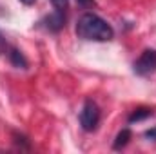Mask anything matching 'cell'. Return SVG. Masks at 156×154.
<instances>
[{"label":"cell","instance_id":"obj_1","mask_svg":"<svg viewBox=\"0 0 156 154\" xmlns=\"http://www.w3.org/2000/svg\"><path fill=\"white\" fill-rule=\"evenodd\" d=\"M76 37L87 42H109L115 38V29L96 13H83L76 22Z\"/></svg>","mask_w":156,"mask_h":154},{"label":"cell","instance_id":"obj_2","mask_svg":"<svg viewBox=\"0 0 156 154\" xmlns=\"http://www.w3.org/2000/svg\"><path fill=\"white\" fill-rule=\"evenodd\" d=\"M100 118H102V113H100V107L93 102V100H87L80 111V125L85 132H93L98 129V123H100Z\"/></svg>","mask_w":156,"mask_h":154},{"label":"cell","instance_id":"obj_3","mask_svg":"<svg viewBox=\"0 0 156 154\" xmlns=\"http://www.w3.org/2000/svg\"><path fill=\"white\" fill-rule=\"evenodd\" d=\"M133 71L138 76H149L156 71V49H145L133 64Z\"/></svg>","mask_w":156,"mask_h":154},{"label":"cell","instance_id":"obj_4","mask_svg":"<svg viewBox=\"0 0 156 154\" xmlns=\"http://www.w3.org/2000/svg\"><path fill=\"white\" fill-rule=\"evenodd\" d=\"M7 60H9V64L13 65V67H16V69H27L29 67V62H27V58L24 56V53L18 49V47H9V51H7Z\"/></svg>","mask_w":156,"mask_h":154},{"label":"cell","instance_id":"obj_5","mask_svg":"<svg viewBox=\"0 0 156 154\" xmlns=\"http://www.w3.org/2000/svg\"><path fill=\"white\" fill-rule=\"evenodd\" d=\"M44 27L47 29V31H51V33H56V31H60L64 26H66V15H62V13H53V15H49L44 22Z\"/></svg>","mask_w":156,"mask_h":154},{"label":"cell","instance_id":"obj_6","mask_svg":"<svg viewBox=\"0 0 156 154\" xmlns=\"http://www.w3.org/2000/svg\"><path fill=\"white\" fill-rule=\"evenodd\" d=\"M149 116H153V109H151V107H138V109H134V111L131 113L129 123L142 121V120H145V118H149Z\"/></svg>","mask_w":156,"mask_h":154},{"label":"cell","instance_id":"obj_7","mask_svg":"<svg viewBox=\"0 0 156 154\" xmlns=\"http://www.w3.org/2000/svg\"><path fill=\"white\" fill-rule=\"evenodd\" d=\"M129 140H131V131H129V129H122V131L118 132V136H116V140H115V143H113V149H115V151L123 149V147L129 143Z\"/></svg>","mask_w":156,"mask_h":154},{"label":"cell","instance_id":"obj_8","mask_svg":"<svg viewBox=\"0 0 156 154\" xmlns=\"http://www.w3.org/2000/svg\"><path fill=\"white\" fill-rule=\"evenodd\" d=\"M51 4H53L55 11L56 13H62V15H66V11L69 7V0H51Z\"/></svg>","mask_w":156,"mask_h":154},{"label":"cell","instance_id":"obj_9","mask_svg":"<svg viewBox=\"0 0 156 154\" xmlns=\"http://www.w3.org/2000/svg\"><path fill=\"white\" fill-rule=\"evenodd\" d=\"M7 51H9V45H7V40H5V35L0 31V56H4V54H7Z\"/></svg>","mask_w":156,"mask_h":154},{"label":"cell","instance_id":"obj_10","mask_svg":"<svg viewBox=\"0 0 156 154\" xmlns=\"http://www.w3.org/2000/svg\"><path fill=\"white\" fill-rule=\"evenodd\" d=\"M145 138H149V140H156V127L153 129H149V131H145V134H144Z\"/></svg>","mask_w":156,"mask_h":154},{"label":"cell","instance_id":"obj_11","mask_svg":"<svg viewBox=\"0 0 156 154\" xmlns=\"http://www.w3.org/2000/svg\"><path fill=\"white\" fill-rule=\"evenodd\" d=\"M76 2L82 5H94V0H76Z\"/></svg>","mask_w":156,"mask_h":154},{"label":"cell","instance_id":"obj_12","mask_svg":"<svg viewBox=\"0 0 156 154\" xmlns=\"http://www.w3.org/2000/svg\"><path fill=\"white\" fill-rule=\"evenodd\" d=\"M20 2H22L24 5H33V4H35L37 0H20Z\"/></svg>","mask_w":156,"mask_h":154}]
</instances>
